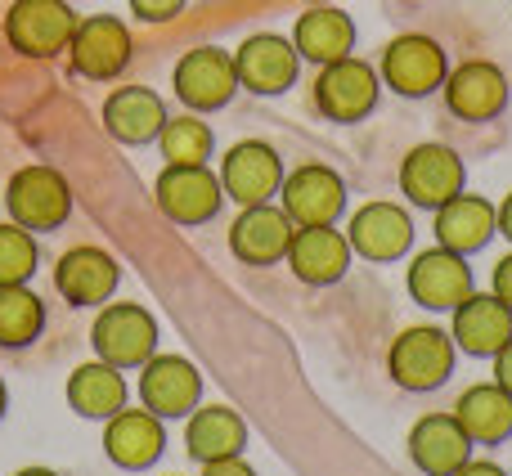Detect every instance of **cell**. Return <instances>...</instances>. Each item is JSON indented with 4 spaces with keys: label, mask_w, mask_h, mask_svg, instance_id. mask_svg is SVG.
Instances as JSON below:
<instances>
[{
    "label": "cell",
    "mask_w": 512,
    "mask_h": 476,
    "mask_svg": "<svg viewBox=\"0 0 512 476\" xmlns=\"http://www.w3.org/2000/svg\"><path fill=\"white\" fill-rule=\"evenodd\" d=\"M248 445V423L234 414L230 405H207L194 409L185 423V450L194 463H212V459H234Z\"/></svg>",
    "instance_id": "cell-28"
},
{
    "label": "cell",
    "mask_w": 512,
    "mask_h": 476,
    "mask_svg": "<svg viewBox=\"0 0 512 476\" xmlns=\"http://www.w3.org/2000/svg\"><path fill=\"white\" fill-rule=\"evenodd\" d=\"M203 476H256L248 463H243V454H234V459H212L203 463Z\"/></svg>",
    "instance_id": "cell-34"
},
{
    "label": "cell",
    "mask_w": 512,
    "mask_h": 476,
    "mask_svg": "<svg viewBox=\"0 0 512 476\" xmlns=\"http://www.w3.org/2000/svg\"><path fill=\"white\" fill-rule=\"evenodd\" d=\"M5 212L23 230H59L72 216V185L63 180V171L54 167H18L5 185Z\"/></svg>",
    "instance_id": "cell-3"
},
{
    "label": "cell",
    "mask_w": 512,
    "mask_h": 476,
    "mask_svg": "<svg viewBox=\"0 0 512 476\" xmlns=\"http://www.w3.org/2000/svg\"><path fill=\"white\" fill-rule=\"evenodd\" d=\"M122 283V265L104 252V247H68L54 265V288L68 306H104Z\"/></svg>",
    "instance_id": "cell-17"
},
{
    "label": "cell",
    "mask_w": 512,
    "mask_h": 476,
    "mask_svg": "<svg viewBox=\"0 0 512 476\" xmlns=\"http://www.w3.org/2000/svg\"><path fill=\"white\" fill-rule=\"evenodd\" d=\"M171 86H176V99L189 108V113H216L234 99L239 90V72H234V54L221 50V45H198L171 72Z\"/></svg>",
    "instance_id": "cell-5"
},
{
    "label": "cell",
    "mask_w": 512,
    "mask_h": 476,
    "mask_svg": "<svg viewBox=\"0 0 512 476\" xmlns=\"http://www.w3.org/2000/svg\"><path fill=\"white\" fill-rule=\"evenodd\" d=\"M495 382H499V387H504L508 396H512V342L495 355Z\"/></svg>",
    "instance_id": "cell-36"
},
{
    "label": "cell",
    "mask_w": 512,
    "mask_h": 476,
    "mask_svg": "<svg viewBox=\"0 0 512 476\" xmlns=\"http://www.w3.org/2000/svg\"><path fill=\"white\" fill-rule=\"evenodd\" d=\"M189 0H131V14L140 23H171V18L185 14Z\"/></svg>",
    "instance_id": "cell-33"
},
{
    "label": "cell",
    "mask_w": 512,
    "mask_h": 476,
    "mask_svg": "<svg viewBox=\"0 0 512 476\" xmlns=\"http://www.w3.org/2000/svg\"><path fill=\"white\" fill-rule=\"evenodd\" d=\"M283 261L292 265V274L301 283L328 288V283L346 279V270H351V243H346V234L337 225H306V230H292Z\"/></svg>",
    "instance_id": "cell-18"
},
{
    "label": "cell",
    "mask_w": 512,
    "mask_h": 476,
    "mask_svg": "<svg viewBox=\"0 0 512 476\" xmlns=\"http://www.w3.org/2000/svg\"><path fill=\"white\" fill-rule=\"evenodd\" d=\"M99 122H104V131L113 135L117 144L140 149V144L162 135V126H167V104H162V95L149 86H117L113 95L104 99V108H99Z\"/></svg>",
    "instance_id": "cell-21"
},
{
    "label": "cell",
    "mask_w": 512,
    "mask_h": 476,
    "mask_svg": "<svg viewBox=\"0 0 512 476\" xmlns=\"http://www.w3.org/2000/svg\"><path fill=\"white\" fill-rule=\"evenodd\" d=\"M454 360H459L454 337L445 333V328L418 324V328H405V333L391 342L387 373L396 378V387H405V391H436L454 373Z\"/></svg>",
    "instance_id": "cell-2"
},
{
    "label": "cell",
    "mask_w": 512,
    "mask_h": 476,
    "mask_svg": "<svg viewBox=\"0 0 512 476\" xmlns=\"http://www.w3.org/2000/svg\"><path fill=\"white\" fill-rule=\"evenodd\" d=\"M203 396V378L185 355H158L140 364V405L158 418H185L198 409Z\"/></svg>",
    "instance_id": "cell-14"
},
{
    "label": "cell",
    "mask_w": 512,
    "mask_h": 476,
    "mask_svg": "<svg viewBox=\"0 0 512 476\" xmlns=\"http://www.w3.org/2000/svg\"><path fill=\"white\" fill-rule=\"evenodd\" d=\"M432 234L441 247L459 256H472L499 234V221H495V203H486L481 194H454L445 207H436V221H432Z\"/></svg>",
    "instance_id": "cell-25"
},
{
    "label": "cell",
    "mask_w": 512,
    "mask_h": 476,
    "mask_svg": "<svg viewBox=\"0 0 512 476\" xmlns=\"http://www.w3.org/2000/svg\"><path fill=\"white\" fill-rule=\"evenodd\" d=\"M315 108L328 122H364L378 108V68L355 54L324 63L315 77Z\"/></svg>",
    "instance_id": "cell-6"
},
{
    "label": "cell",
    "mask_w": 512,
    "mask_h": 476,
    "mask_svg": "<svg viewBox=\"0 0 512 476\" xmlns=\"http://www.w3.org/2000/svg\"><path fill=\"white\" fill-rule=\"evenodd\" d=\"M36 261H41V252H36V238L32 230H23V225H0V288L5 283H27L36 274Z\"/></svg>",
    "instance_id": "cell-32"
},
{
    "label": "cell",
    "mask_w": 512,
    "mask_h": 476,
    "mask_svg": "<svg viewBox=\"0 0 512 476\" xmlns=\"http://www.w3.org/2000/svg\"><path fill=\"white\" fill-rule=\"evenodd\" d=\"M292 45H297V54L306 63H337L351 54L355 45V23L346 9L337 5H319V9H306V14L297 18V27H292Z\"/></svg>",
    "instance_id": "cell-26"
},
{
    "label": "cell",
    "mask_w": 512,
    "mask_h": 476,
    "mask_svg": "<svg viewBox=\"0 0 512 476\" xmlns=\"http://www.w3.org/2000/svg\"><path fill=\"white\" fill-rule=\"evenodd\" d=\"M463 180H468V171H463V158L450 144H418L400 162V194L414 207H427V212L463 194Z\"/></svg>",
    "instance_id": "cell-10"
},
{
    "label": "cell",
    "mask_w": 512,
    "mask_h": 476,
    "mask_svg": "<svg viewBox=\"0 0 512 476\" xmlns=\"http://www.w3.org/2000/svg\"><path fill=\"white\" fill-rule=\"evenodd\" d=\"M158 144H162V158H167V167H203V162L212 158V149H216L212 126L203 122V113L167 117Z\"/></svg>",
    "instance_id": "cell-31"
},
{
    "label": "cell",
    "mask_w": 512,
    "mask_h": 476,
    "mask_svg": "<svg viewBox=\"0 0 512 476\" xmlns=\"http://www.w3.org/2000/svg\"><path fill=\"white\" fill-rule=\"evenodd\" d=\"M283 185V162L265 140H239L221 158V189L239 207L270 203Z\"/></svg>",
    "instance_id": "cell-16"
},
{
    "label": "cell",
    "mask_w": 512,
    "mask_h": 476,
    "mask_svg": "<svg viewBox=\"0 0 512 476\" xmlns=\"http://www.w3.org/2000/svg\"><path fill=\"white\" fill-rule=\"evenodd\" d=\"M162 216L176 225H207L225 203L221 176L212 167H162L158 185H153Z\"/></svg>",
    "instance_id": "cell-12"
},
{
    "label": "cell",
    "mask_w": 512,
    "mask_h": 476,
    "mask_svg": "<svg viewBox=\"0 0 512 476\" xmlns=\"http://www.w3.org/2000/svg\"><path fill=\"white\" fill-rule=\"evenodd\" d=\"M279 198H283V216L297 230H306V225H337V216L346 207V180L333 167H324V162H306L292 176H283Z\"/></svg>",
    "instance_id": "cell-11"
},
{
    "label": "cell",
    "mask_w": 512,
    "mask_h": 476,
    "mask_svg": "<svg viewBox=\"0 0 512 476\" xmlns=\"http://www.w3.org/2000/svg\"><path fill=\"white\" fill-rule=\"evenodd\" d=\"M95 355L113 369H140L153 351H158V319L140 306V301H104L90 328Z\"/></svg>",
    "instance_id": "cell-1"
},
{
    "label": "cell",
    "mask_w": 512,
    "mask_h": 476,
    "mask_svg": "<svg viewBox=\"0 0 512 476\" xmlns=\"http://www.w3.org/2000/svg\"><path fill=\"white\" fill-rule=\"evenodd\" d=\"M450 337H454V346H459L463 355L495 360V355L512 342V310L495 297V292H472V297L454 310Z\"/></svg>",
    "instance_id": "cell-22"
},
{
    "label": "cell",
    "mask_w": 512,
    "mask_h": 476,
    "mask_svg": "<svg viewBox=\"0 0 512 476\" xmlns=\"http://www.w3.org/2000/svg\"><path fill=\"white\" fill-rule=\"evenodd\" d=\"M495 297L512 310V252L499 256V265H495Z\"/></svg>",
    "instance_id": "cell-35"
},
{
    "label": "cell",
    "mask_w": 512,
    "mask_h": 476,
    "mask_svg": "<svg viewBox=\"0 0 512 476\" xmlns=\"http://www.w3.org/2000/svg\"><path fill=\"white\" fill-rule=\"evenodd\" d=\"M292 230H297V225L283 216V207H270V203L243 207L230 230V252L239 256L243 265H274L288 256Z\"/></svg>",
    "instance_id": "cell-24"
},
{
    "label": "cell",
    "mask_w": 512,
    "mask_h": 476,
    "mask_svg": "<svg viewBox=\"0 0 512 476\" xmlns=\"http://www.w3.org/2000/svg\"><path fill=\"white\" fill-rule=\"evenodd\" d=\"M472 450L477 445L468 441V432L459 427L454 414H423L409 432V459L427 476H454L472 459Z\"/></svg>",
    "instance_id": "cell-23"
},
{
    "label": "cell",
    "mask_w": 512,
    "mask_h": 476,
    "mask_svg": "<svg viewBox=\"0 0 512 476\" xmlns=\"http://www.w3.org/2000/svg\"><path fill=\"white\" fill-rule=\"evenodd\" d=\"M346 243L364 261H396L414 243V216L396 203H364L346 225Z\"/></svg>",
    "instance_id": "cell-20"
},
{
    "label": "cell",
    "mask_w": 512,
    "mask_h": 476,
    "mask_svg": "<svg viewBox=\"0 0 512 476\" xmlns=\"http://www.w3.org/2000/svg\"><path fill=\"white\" fill-rule=\"evenodd\" d=\"M45 328V306L36 292H27V283H5L0 288V346L5 351H23L41 337Z\"/></svg>",
    "instance_id": "cell-30"
},
{
    "label": "cell",
    "mask_w": 512,
    "mask_h": 476,
    "mask_svg": "<svg viewBox=\"0 0 512 476\" xmlns=\"http://www.w3.org/2000/svg\"><path fill=\"white\" fill-rule=\"evenodd\" d=\"M167 450V432L162 418L149 409H117L113 418H104V454L126 472H144L162 459Z\"/></svg>",
    "instance_id": "cell-19"
},
{
    "label": "cell",
    "mask_w": 512,
    "mask_h": 476,
    "mask_svg": "<svg viewBox=\"0 0 512 476\" xmlns=\"http://www.w3.org/2000/svg\"><path fill=\"white\" fill-rule=\"evenodd\" d=\"M495 221H499V234H504L508 238V243H512V194L504 198V203H499L495 207Z\"/></svg>",
    "instance_id": "cell-38"
},
{
    "label": "cell",
    "mask_w": 512,
    "mask_h": 476,
    "mask_svg": "<svg viewBox=\"0 0 512 476\" xmlns=\"http://www.w3.org/2000/svg\"><path fill=\"white\" fill-rule=\"evenodd\" d=\"M454 476H508V472L499 468V463H490V459H468Z\"/></svg>",
    "instance_id": "cell-37"
},
{
    "label": "cell",
    "mask_w": 512,
    "mask_h": 476,
    "mask_svg": "<svg viewBox=\"0 0 512 476\" xmlns=\"http://www.w3.org/2000/svg\"><path fill=\"white\" fill-rule=\"evenodd\" d=\"M5 409H9V391H5V382H0V418H5Z\"/></svg>",
    "instance_id": "cell-40"
},
{
    "label": "cell",
    "mask_w": 512,
    "mask_h": 476,
    "mask_svg": "<svg viewBox=\"0 0 512 476\" xmlns=\"http://www.w3.org/2000/svg\"><path fill=\"white\" fill-rule=\"evenodd\" d=\"M68 405H72V414L95 418V423L113 418L117 409H126V378H122V369H113V364H104V360H90V364H81V369H72Z\"/></svg>",
    "instance_id": "cell-29"
},
{
    "label": "cell",
    "mask_w": 512,
    "mask_h": 476,
    "mask_svg": "<svg viewBox=\"0 0 512 476\" xmlns=\"http://www.w3.org/2000/svg\"><path fill=\"white\" fill-rule=\"evenodd\" d=\"M131 32H126L122 18L113 14H90V18H77V32L68 41V59H72V72L77 77H90V81H113L126 72L131 63Z\"/></svg>",
    "instance_id": "cell-7"
},
{
    "label": "cell",
    "mask_w": 512,
    "mask_h": 476,
    "mask_svg": "<svg viewBox=\"0 0 512 476\" xmlns=\"http://www.w3.org/2000/svg\"><path fill=\"white\" fill-rule=\"evenodd\" d=\"M77 32V14L68 0H14L5 9V41L23 59H59Z\"/></svg>",
    "instance_id": "cell-4"
},
{
    "label": "cell",
    "mask_w": 512,
    "mask_h": 476,
    "mask_svg": "<svg viewBox=\"0 0 512 476\" xmlns=\"http://www.w3.org/2000/svg\"><path fill=\"white\" fill-rule=\"evenodd\" d=\"M472 445H504L512 436V396L499 382H477L450 409Z\"/></svg>",
    "instance_id": "cell-27"
},
{
    "label": "cell",
    "mask_w": 512,
    "mask_h": 476,
    "mask_svg": "<svg viewBox=\"0 0 512 476\" xmlns=\"http://www.w3.org/2000/svg\"><path fill=\"white\" fill-rule=\"evenodd\" d=\"M297 68H301V54L288 36L256 32L234 50L239 86L252 90V95H283L288 86H297Z\"/></svg>",
    "instance_id": "cell-15"
},
{
    "label": "cell",
    "mask_w": 512,
    "mask_h": 476,
    "mask_svg": "<svg viewBox=\"0 0 512 476\" xmlns=\"http://www.w3.org/2000/svg\"><path fill=\"white\" fill-rule=\"evenodd\" d=\"M14 476H59V472H50V468H23V472H14Z\"/></svg>",
    "instance_id": "cell-39"
},
{
    "label": "cell",
    "mask_w": 512,
    "mask_h": 476,
    "mask_svg": "<svg viewBox=\"0 0 512 476\" xmlns=\"http://www.w3.org/2000/svg\"><path fill=\"white\" fill-rule=\"evenodd\" d=\"M445 72H450V59L432 36L405 32L396 41H387V50H382V86H391L405 99H423L432 90H441Z\"/></svg>",
    "instance_id": "cell-9"
},
{
    "label": "cell",
    "mask_w": 512,
    "mask_h": 476,
    "mask_svg": "<svg viewBox=\"0 0 512 476\" xmlns=\"http://www.w3.org/2000/svg\"><path fill=\"white\" fill-rule=\"evenodd\" d=\"M441 90H445V108L459 122H495L508 108V77L490 59H468L459 68H450Z\"/></svg>",
    "instance_id": "cell-13"
},
{
    "label": "cell",
    "mask_w": 512,
    "mask_h": 476,
    "mask_svg": "<svg viewBox=\"0 0 512 476\" xmlns=\"http://www.w3.org/2000/svg\"><path fill=\"white\" fill-rule=\"evenodd\" d=\"M477 292V279H472L468 256L450 252V247H427L409 261V297L423 310H459L463 301Z\"/></svg>",
    "instance_id": "cell-8"
}]
</instances>
